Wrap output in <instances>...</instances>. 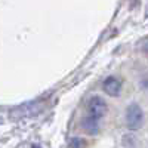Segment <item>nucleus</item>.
Returning a JSON list of instances; mask_svg holds the SVG:
<instances>
[{
  "label": "nucleus",
  "instance_id": "obj_4",
  "mask_svg": "<svg viewBox=\"0 0 148 148\" xmlns=\"http://www.w3.org/2000/svg\"><path fill=\"white\" fill-rule=\"evenodd\" d=\"M82 127L84 129V132H88L90 135H95L98 133V130H99V125H98V120L93 119V117H86L82 123Z\"/></svg>",
  "mask_w": 148,
  "mask_h": 148
},
{
  "label": "nucleus",
  "instance_id": "obj_2",
  "mask_svg": "<svg viewBox=\"0 0 148 148\" xmlns=\"http://www.w3.org/2000/svg\"><path fill=\"white\" fill-rule=\"evenodd\" d=\"M88 111H89V117H93L96 120H99L107 113V104H105V101L102 99V98L93 96L88 102Z\"/></svg>",
  "mask_w": 148,
  "mask_h": 148
},
{
  "label": "nucleus",
  "instance_id": "obj_3",
  "mask_svg": "<svg viewBox=\"0 0 148 148\" xmlns=\"http://www.w3.org/2000/svg\"><path fill=\"white\" fill-rule=\"evenodd\" d=\"M102 89H104L105 93L110 95V96H119L120 92H121V83H120V80L116 79V77H108V79H105L104 83H102Z\"/></svg>",
  "mask_w": 148,
  "mask_h": 148
},
{
  "label": "nucleus",
  "instance_id": "obj_1",
  "mask_svg": "<svg viewBox=\"0 0 148 148\" xmlns=\"http://www.w3.org/2000/svg\"><path fill=\"white\" fill-rule=\"evenodd\" d=\"M126 123L132 130H138L144 123V113L138 104H130L126 110Z\"/></svg>",
  "mask_w": 148,
  "mask_h": 148
}]
</instances>
